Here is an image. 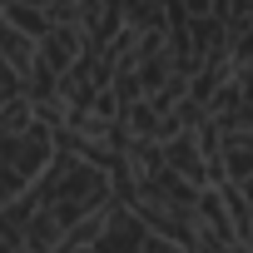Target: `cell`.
I'll return each mask as SVG.
<instances>
[{
    "label": "cell",
    "mask_w": 253,
    "mask_h": 253,
    "mask_svg": "<svg viewBox=\"0 0 253 253\" xmlns=\"http://www.w3.org/2000/svg\"><path fill=\"white\" fill-rule=\"evenodd\" d=\"M20 94V84H15V70L5 65V60H0V104H5V99H15Z\"/></svg>",
    "instance_id": "6da1fadb"
}]
</instances>
